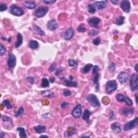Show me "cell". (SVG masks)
<instances>
[{"label": "cell", "mask_w": 138, "mask_h": 138, "mask_svg": "<svg viewBox=\"0 0 138 138\" xmlns=\"http://www.w3.org/2000/svg\"><path fill=\"white\" fill-rule=\"evenodd\" d=\"M49 82L51 83H54L55 82V78L54 77H51L49 78Z\"/></svg>", "instance_id": "obj_50"}, {"label": "cell", "mask_w": 138, "mask_h": 138, "mask_svg": "<svg viewBox=\"0 0 138 138\" xmlns=\"http://www.w3.org/2000/svg\"><path fill=\"white\" fill-rule=\"evenodd\" d=\"M138 122V117H136L133 120L131 121L128 123H126L125 125L124 126V130L125 131H128L130 130H132L135 128V127L137 126Z\"/></svg>", "instance_id": "obj_8"}, {"label": "cell", "mask_w": 138, "mask_h": 138, "mask_svg": "<svg viewBox=\"0 0 138 138\" xmlns=\"http://www.w3.org/2000/svg\"><path fill=\"white\" fill-rule=\"evenodd\" d=\"M61 72H62V70H60L59 69H56V72H55V75H56V76H58L59 74H60Z\"/></svg>", "instance_id": "obj_49"}, {"label": "cell", "mask_w": 138, "mask_h": 138, "mask_svg": "<svg viewBox=\"0 0 138 138\" xmlns=\"http://www.w3.org/2000/svg\"><path fill=\"white\" fill-rule=\"evenodd\" d=\"M73 79V77L72 76H70V80H72Z\"/></svg>", "instance_id": "obj_59"}, {"label": "cell", "mask_w": 138, "mask_h": 138, "mask_svg": "<svg viewBox=\"0 0 138 138\" xmlns=\"http://www.w3.org/2000/svg\"><path fill=\"white\" fill-rule=\"evenodd\" d=\"M71 94H72V92H71V91L69 90L65 89L64 90V91H63V95L65 97L70 96L71 95Z\"/></svg>", "instance_id": "obj_44"}, {"label": "cell", "mask_w": 138, "mask_h": 138, "mask_svg": "<svg viewBox=\"0 0 138 138\" xmlns=\"http://www.w3.org/2000/svg\"><path fill=\"white\" fill-rule=\"evenodd\" d=\"M8 42H11V37H9V38H8Z\"/></svg>", "instance_id": "obj_57"}, {"label": "cell", "mask_w": 138, "mask_h": 138, "mask_svg": "<svg viewBox=\"0 0 138 138\" xmlns=\"http://www.w3.org/2000/svg\"><path fill=\"white\" fill-rule=\"evenodd\" d=\"M87 22L90 27L95 29H98L99 24L101 22V20L99 17H93L89 18Z\"/></svg>", "instance_id": "obj_9"}, {"label": "cell", "mask_w": 138, "mask_h": 138, "mask_svg": "<svg viewBox=\"0 0 138 138\" xmlns=\"http://www.w3.org/2000/svg\"><path fill=\"white\" fill-rule=\"evenodd\" d=\"M24 109L23 107H21L19 110H18L17 112H16L15 113V117H21L24 114Z\"/></svg>", "instance_id": "obj_34"}, {"label": "cell", "mask_w": 138, "mask_h": 138, "mask_svg": "<svg viewBox=\"0 0 138 138\" xmlns=\"http://www.w3.org/2000/svg\"><path fill=\"white\" fill-rule=\"evenodd\" d=\"M8 9V6L7 4L6 3H1V6H0V11L1 12H3V11H4L7 10Z\"/></svg>", "instance_id": "obj_39"}, {"label": "cell", "mask_w": 138, "mask_h": 138, "mask_svg": "<svg viewBox=\"0 0 138 138\" xmlns=\"http://www.w3.org/2000/svg\"><path fill=\"white\" fill-rule=\"evenodd\" d=\"M41 95L42 96L46 98H53L55 97V95L54 93L51 90H45L41 92Z\"/></svg>", "instance_id": "obj_24"}, {"label": "cell", "mask_w": 138, "mask_h": 138, "mask_svg": "<svg viewBox=\"0 0 138 138\" xmlns=\"http://www.w3.org/2000/svg\"><path fill=\"white\" fill-rule=\"evenodd\" d=\"M86 100L88 101L90 105L94 107H100V103L98 98L93 94H89L86 96Z\"/></svg>", "instance_id": "obj_1"}, {"label": "cell", "mask_w": 138, "mask_h": 138, "mask_svg": "<svg viewBox=\"0 0 138 138\" xmlns=\"http://www.w3.org/2000/svg\"><path fill=\"white\" fill-rule=\"evenodd\" d=\"M5 136V133L3 132H2L1 133V135H0V137L1 138H3Z\"/></svg>", "instance_id": "obj_52"}, {"label": "cell", "mask_w": 138, "mask_h": 138, "mask_svg": "<svg viewBox=\"0 0 138 138\" xmlns=\"http://www.w3.org/2000/svg\"><path fill=\"white\" fill-rule=\"evenodd\" d=\"M75 31L72 28H70L65 31L64 34V38L65 40H70L74 36Z\"/></svg>", "instance_id": "obj_14"}, {"label": "cell", "mask_w": 138, "mask_h": 138, "mask_svg": "<svg viewBox=\"0 0 138 138\" xmlns=\"http://www.w3.org/2000/svg\"><path fill=\"white\" fill-rule=\"evenodd\" d=\"M16 65V58L13 53H9L7 57V66L9 70H11Z\"/></svg>", "instance_id": "obj_2"}, {"label": "cell", "mask_w": 138, "mask_h": 138, "mask_svg": "<svg viewBox=\"0 0 138 138\" xmlns=\"http://www.w3.org/2000/svg\"><path fill=\"white\" fill-rule=\"evenodd\" d=\"M99 66L98 65H95L93 68L92 74L93 76V81L95 84H98L99 83V73L98 72Z\"/></svg>", "instance_id": "obj_12"}, {"label": "cell", "mask_w": 138, "mask_h": 138, "mask_svg": "<svg viewBox=\"0 0 138 138\" xmlns=\"http://www.w3.org/2000/svg\"><path fill=\"white\" fill-rule=\"evenodd\" d=\"M2 105H3L4 106L6 107L8 110L11 109L13 107V106L11 105V103L9 102L8 100H4L3 102H2Z\"/></svg>", "instance_id": "obj_32"}, {"label": "cell", "mask_w": 138, "mask_h": 138, "mask_svg": "<svg viewBox=\"0 0 138 138\" xmlns=\"http://www.w3.org/2000/svg\"><path fill=\"white\" fill-rule=\"evenodd\" d=\"M138 64H135V65L134 66V69H135V70L136 71V72H138Z\"/></svg>", "instance_id": "obj_53"}, {"label": "cell", "mask_w": 138, "mask_h": 138, "mask_svg": "<svg viewBox=\"0 0 138 138\" xmlns=\"http://www.w3.org/2000/svg\"><path fill=\"white\" fill-rule=\"evenodd\" d=\"M117 83L115 80H111L108 81L106 85V92L108 94L112 93L117 89Z\"/></svg>", "instance_id": "obj_3"}, {"label": "cell", "mask_w": 138, "mask_h": 138, "mask_svg": "<svg viewBox=\"0 0 138 138\" xmlns=\"http://www.w3.org/2000/svg\"><path fill=\"white\" fill-rule=\"evenodd\" d=\"M1 39L3 41H6V40H8V39H7L6 38H5V37H1Z\"/></svg>", "instance_id": "obj_56"}, {"label": "cell", "mask_w": 138, "mask_h": 138, "mask_svg": "<svg viewBox=\"0 0 138 138\" xmlns=\"http://www.w3.org/2000/svg\"><path fill=\"white\" fill-rule=\"evenodd\" d=\"M58 23L55 20H50L47 23V28L50 30H55L58 28Z\"/></svg>", "instance_id": "obj_15"}, {"label": "cell", "mask_w": 138, "mask_h": 138, "mask_svg": "<svg viewBox=\"0 0 138 138\" xmlns=\"http://www.w3.org/2000/svg\"><path fill=\"white\" fill-rule=\"evenodd\" d=\"M43 137H45V138H48L49 137L48 135H42L40 136V138H43Z\"/></svg>", "instance_id": "obj_55"}, {"label": "cell", "mask_w": 138, "mask_h": 138, "mask_svg": "<svg viewBox=\"0 0 138 138\" xmlns=\"http://www.w3.org/2000/svg\"><path fill=\"white\" fill-rule=\"evenodd\" d=\"M81 138H90L89 136H85V135H82Z\"/></svg>", "instance_id": "obj_58"}, {"label": "cell", "mask_w": 138, "mask_h": 138, "mask_svg": "<svg viewBox=\"0 0 138 138\" xmlns=\"http://www.w3.org/2000/svg\"><path fill=\"white\" fill-rule=\"evenodd\" d=\"M68 65L70 67H75L78 65V63L76 61L73 60V59H69L68 60Z\"/></svg>", "instance_id": "obj_36"}, {"label": "cell", "mask_w": 138, "mask_h": 138, "mask_svg": "<svg viewBox=\"0 0 138 138\" xmlns=\"http://www.w3.org/2000/svg\"><path fill=\"white\" fill-rule=\"evenodd\" d=\"M34 130L35 131V132L37 133H38V134H42V133L46 132L47 128H46L45 126L38 125L36 126H34Z\"/></svg>", "instance_id": "obj_21"}, {"label": "cell", "mask_w": 138, "mask_h": 138, "mask_svg": "<svg viewBox=\"0 0 138 138\" xmlns=\"http://www.w3.org/2000/svg\"><path fill=\"white\" fill-rule=\"evenodd\" d=\"M29 47L32 50H36L39 47V43L37 41L31 40L29 43Z\"/></svg>", "instance_id": "obj_26"}, {"label": "cell", "mask_w": 138, "mask_h": 138, "mask_svg": "<svg viewBox=\"0 0 138 138\" xmlns=\"http://www.w3.org/2000/svg\"><path fill=\"white\" fill-rule=\"evenodd\" d=\"M93 65L92 64H87L82 69V71L84 73H87L90 72L91 69L93 68Z\"/></svg>", "instance_id": "obj_30"}, {"label": "cell", "mask_w": 138, "mask_h": 138, "mask_svg": "<svg viewBox=\"0 0 138 138\" xmlns=\"http://www.w3.org/2000/svg\"><path fill=\"white\" fill-rule=\"evenodd\" d=\"M130 88L132 91L138 89V76L137 73H133L130 78Z\"/></svg>", "instance_id": "obj_5"}, {"label": "cell", "mask_w": 138, "mask_h": 138, "mask_svg": "<svg viewBox=\"0 0 138 138\" xmlns=\"http://www.w3.org/2000/svg\"><path fill=\"white\" fill-rule=\"evenodd\" d=\"M120 7L121 9L124 12L126 13H130L131 10V3L129 1L127 0H123L120 3Z\"/></svg>", "instance_id": "obj_11"}, {"label": "cell", "mask_w": 138, "mask_h": 138, "mask_svg": "<svg viewBox=\"0 0 138 138\" xmlns=\"http://www.w3.org/2000/svg\"><path fill=\"white\" fill-rule=\"evenodd\" d=\"M69 105V103L64 102L62 103L61 104V107L62 108V109H64V107H65L66 106H68Z\"/></svg>", "instance_id": "obj_47"}, {"label": "cell", "mask_w": 138, "mask_h": 138, "mask_svg": "<svg viewBox=\"0 0 138 138\" xmlns=\"http://www.w3.org/2000/svg\"><path fill=\"white\" fill-rule=\"evenodd\" d=\"M9 11L11 14L16 16H21L24 14V11L19 7L13 4L9 8Z\"/></svg>", "instance_id": "obj_4"}, {"label": "cell", "mask_w": 138, "mask_h": 138, "mask_svg": "<svg viewBox=\"0 0 138 138\" xmlns=\"http://www.w3.org/2000/svg\"><path fill=\"white\" fill-rule=\"evenodd\" d=\"M33 30L34 32V33H36V34H40L41 36H45V32L41 28L39 27L36 24H33Z\"/></svg>", "instance_id": "obj_20"}, {"label": "cell", "mask_w": 138, "mask_h": 138, "mask_svg": "<svg viewBox=\"0 0 138 138\" xmlns=\"http://www.w3.org/2000/svg\"><path fill=\"white\" fill-rule=\"evenodd\" d=\"M82 106L81 104H78L71 112V114L75 118H79L82 116Z\"/></svg>", "instance_id": "obj_10"}, {"label": "cell", "mask_w": 138, "mask_h": 138, "mask_svg": "<svg viewBox=\"0 0 138 138\" xmlns=\"http://www.w3.org/2000/svg\"><path fill=\"white\" fill-rule=\"evenodd\" d=\"M77 30L80 33H84L86 31V29L85 28V27L84 26L83 24L79 25V26L77 27Z\"/></svg>", "instance_id": "obj_35"}, {"label": "cell", "mask_w": 138, "mask_h": 138, "mask_svg": "<svg viewBox=\"0 0 138 138\" xmlns=\"http://www.w3.org/2000/svg\"><path fill=\"white\" fill-rule=\"evenodd\" d=\"M125 17L124 16H120L117 18L116 22L115 23L116 24H117V26H121L124 23V21H125Z\"/></svg>", "instance_id": "obj_29"}, {"label": "cell", "mask_w": 138, "mask_h": 138, "mask_svg": "<svg viewBox=\"0 0 138 138\" xmlns=\"http://www.w3.org/2000/svg\"><path fill=\"white\" fill-rule=\"evenodd\" d=\"M23 5L29 9H34L36 6H37L35 1H25L23 2Z\"/></svg>", "instance_id": "obj_19"}, {"label": "cell", "mask_w": 138, "mask_h": 138, "mask_svg": "<svg viewBox=\"0 0 138 138\" xmlns=\"http://www.w3.org/2000/svg\"><path fill=\"white\" fill-rule=\"evenodd\" d=\"M2 120L3 123H7V122H9V123L13 124L12 119H11L10 117H9L7 116H6V115H3V116H2Z\"/></svg>", "instance_id": "obj_33"}, {"label": "cell", "mask_w": 138, "mask_h": 138, "mask_svg": "<svg viewBox=\"0 0 138 138\" xmlns=\"http://www.w3.org/2000/svg\"><path fill=\"white\" fill-rule=\"evenodd\" d=\"M117 100L119 102H125L126 105L131 106L133 105V101L130 98L127 97L125 96H124L123 94H117L116 96Z\"/></svg>", "instance_id": "obj_7"}, {"label": "cell", "mask_w": 138, "mask_h": 138, "mask_svg": "<svg viewBox=\"0 0 138 138\" xmlns=\"http://www.w3.org/2000/svg\"><path fill=\"white\" fill-rule=\"evenodd\" d=\"M92 114L91 112L89 111L88 109L85 110V111L83 114L82 116V119H83L84 120L89 123L90 121V116Z\"/></svg>", "instance_id": "obj_23"}, {"label": "cell", "mask_w": 138, "mask_h": 138, "mask_svg": "<svg viewBox=\"0 0 138 138\" xmlns=\"http://www.w3.org/2000/svg\"><path fill=\"white\" fill-rule=\"evenodd\" d=\"M107 3V1H96L92 4L94 7L96 9H98V10H102L106 7Z\"/></svg>", "instance_id": "obj_13"}, {"label": "cell", "mask_w": 138, "mask_h": 138, "mask_svg": "<svg viewBox=\"0 0 138 138\" xmlns=\"http://www.w3.org/2000/svg\"><path fill=\"white\" fill-rule=\"evenodd\" d=\"M48 70H49V71L50 72H54V71L56 70V64L55 63H52L51 65H50L49 69H48Z\"/></svg>", "instance_id": "obj_41"}, {"label": "cell", "mask_w": 138, "mask_h": 138, "mask_svg": "<svg viewBox=\"0 0 138 138\" xmlns=\"http://www.w3.org/2000/svg\"><path fill=\"white\" fill-rule=\"evenodd\" d=\"M128 77L129 76L128 73L125 72H121L118 76V79L121 84L125 83L128 80Z\"/></svg>", "instance_id": "obj_16"}, {"label": "cell", "mask_w": 138, "mask_h": 138, "mask_svg": "<svg viewBox=\"0 0 138 138\" xmlns=\"http://www.w3.org/2000/svg\"><path fill=\"white\" fill-rule=\"evenodd\" d=\"M88 11L90 14L95 13L96 11V9L94 7L92 4H89L88 5Z\"/></svg>", "instance_id": "obj_37"}, {"label": "cell", "mask_w": 138, "mask_h": 138, "mask_svg": "<svg viewBox=\"0 0 138 138\" xmlns=\"http://www.w3.org/2000/svg\"><path fill=\"white\" fill-rule=\"evenodd\" d=\"M114 111H112V110H111L110 112V120H111V119H113L114 118Z\"/></svg>", "instance_id": "obj_48"}, {"label": "cell", "mask_w": 138, "mask_h": 138, "mask_svg": "<svg viewBox=\"0 0 138 138\" xmlns=\"http://www.w3.org/2000/svg\"><path fill=\"white\" fill-rule=\"evenodd\" d=\"M23 43V36L20 33H18L17 34V41L15 42V47L16 48L20 47Z\"/></svg>", "instance_id": "obj_25"}, {"label": "cell", "mask_w": 138, "mask_h": 138, "mask_svg": "<svg viewBox=\"0 0 138 138\" xmlns=\"http://www.w3.org/2000/svg\"><path fill=\"white\" fill-rule=\"evenodd\" d=\"M27 80L31 84H34V79L33 77H28L27 78Z\"/></svg>", "instance_id": "obj_46"}, {"label": "cell", "mask_w": 138, "mask_h": 138, "mask_svg": "<svg viewBox=\"0 0 138 138\" xmlns=\"http://www.w3.org/2000/svg\"><path fill=\"white\" fill-rule=\"evenodd\" d=\"M111 128L112 130L116 133H120L121 132L120 124V123H117V122L112 123L111 124Z\"/></svg>", "instance_id": "obj_22"}, {"label": "cell", "mask_w": 138, "mask_h": 138, "mask_svg": "<svg viewBox=\"0 0 138 138\" xmlns=\"http://www.w3.org/2000/svg\"><path fill=\"white\" fill-rule=\"evenodd\" d=\"M101 42V40H100V38L99 37H97L95 40H93V44L95 45H99L100 44Z\"/></svg>", "instance_id": "obj_43"}, {"label": "cell", "mask_w": 138, "mask_h": 138, "mask_svg": "<svg viewBox=\"0 0 138 138\" xmlns=\"http://www.w3.org/2000/svg\"><path fill=\"white\" fill-rule=\"evenodd\" d=\"M6 51H7L6 48L1 44V48H0V56H3V55L6 52Z\"/></svg>", "instance_id": "obj_42"}, {"label": "cell", "mask_w": 138, "mask_h": 138, "mask_svg": "<svg viewBox=\"0 0 138 138\" xmlns=\"http://www.w3.org/2000/svg\"><path fill=\"white\" fill-rule=\"evenodd\" d=\"M99 34V31L97 30H90L88 33L89 36H91V37L95 36L97 35V34Z\"/></svg>", "instance_id": "obj_40"}, {"label": "cell", "mask_w": 138, "mask_h": 138, "mask_svg": "<svg viewBox=\"0 0 138 138\" xmlns=\"http://www.w3.org/2000/svg\"><path fill=\"white\" fill-rule=\"evenodd\" d=\"M16 130L19 132V136L21 138H26L28 137L26 130L23 127H18Z\"/></svg>", "instance_id": "obj_27"}, {"label": "cell", "mask_w": 138, "mask_h": 138, "mask_svg": "<svg viewBox=\"0 0 138 138\" xmlns=\"http://www.w3.org/2000/svg\"><path fill=\"white\" fill-rule=\"evenodd\" d=\"M135 110L134 109L133 107L130 108V109H126V108H122L120 109V113H121L124 115L125 117H127L130 116V115L133 114L134 113Z\"/></svg>", "instance_id": "obj_17"}, {"label": "cell", "mask_w": 138, "mask_h": 138, "mask_svg": "<svg viewBox=\"0 0 138 138\" xmlns=\"http://www.w3.org/2000/svg\"><path fill=\"white\" fill-rule=\"evenodd\" d=\"M50 85V82L47 78H43L42 79V83H41V86L43 88L49 87Z\"/></svg>", "instance_id": "obj_31"}, {"label": "cell", "mask_w": 138, "mask_h": 138, "mask_svg": "<svg viewBox=\"0 0 138 138\" xmlns=\"http://www.w3.org/2000/svg\"><path fill=\"white\" fill-rule=\"evenodd\" d=\"M49 11V8L48 7H41L34 11V15L36 17L42 18L47 14Z\"/></svg>", "instance_id": "obj_6"}, {"label": "cell", "mask_w": 138, "mask_h": 138, "mask_svg": "<svg viewBox=\"0 0 138 138\" xmlns=\"http://www.w3.org/2000/svg\"><path fill=\"white\" fill-rule=\"evenodd\" d=\"M135 102H136L137 105L138 104V95L137 94H135Z\"/></svg>", "instance_id": "obj_54"}, {"label": "cell", "mask_w": 138, "mask_h": 138, "mask_svg": "<svg viewBox=\"0 0 138 138\" xmlns=\"http://www.w3.org/2000/svg\"><path fill=\"white\" fill-rule=\"evenodd\" d=\"M56 2V0H44L43 2L47 4H51L55 3Z\"/></svg>", "instance_id": "obj_45"}, {"label": "cell", "mask_w": 138, "mask_h": 138, "mask_svg": "<svg viewBox=\"0 0 138 138\" xmlns=\"http://www.w3.org/2000/svg\"><path fill=\"white\" fill-rule=\"evenodd\" d=\"M76 133V130L75 128L70 127L69 128L68 131L64 133V137H72L73 135H74Z\"/></svg>", "instance_id": "obj_28"}, {"label": "cell", "mask_w": 138, "mask_h": 138, "mask_svg": "<svg viewBox=\"0 0 138 138\" xmlns=\"http://www.w3.org/2000/svg\"><path fill=\"white\" fill-rule=\"evenodd\" d=\"M111 2L113 4H114V5H117L118 3V0H111Z\"/></svg>", "instance_id": "obj_51"}, {"label": "cell", "mask_w": 138, "mask_h": 138, "mask_svg": "<svg viewBox=\"0 0 138 138\" xmlns=\"http://www.w3.org/2000/svg\"><path fill=\"white\" fill-rule=\"evenodd\" d=\"M109 70L111 73H113L116 71V65L114 63H112L109 68Z\"/></svg>", "instance_id": "obj_38"}, {"label": "cell", "mask_w": 138, "mask_h": 138, "mask_svg": "<svg viewBox=\"0 0 138 138\" xmlns=\"http://www.w3.org/2000/svg\"><path fill=\"white\" fill-rule=\"evenodd\" d=\"M61 79L63 80V82L64 83L65 85L68 87H77L78 86V83L76 81H72L71 80H69L66 79L65 78H61Z\"/></svg>", "instance_id": "obj_18"}]
</instances>
